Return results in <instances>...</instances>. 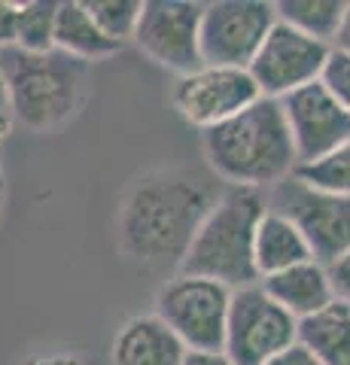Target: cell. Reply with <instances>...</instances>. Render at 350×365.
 I'll use <instances>...</instances> for the list:
<instances>
[{
	"instance_id": "obj_4",
	"label": "cell",
	"mask_w": 350,
	"mask_h": 365,
	"mask_svg": "<svg viewBox=\"0 0 350 365\" xmlns=\"http://www.w3.org/2000/svg\"><path fill=\"white\" fill-rule=\"evenodd\" d=\"M265 207L268 201L262 192L225 186L217 204L201 220L177 271L192 274V277L217 280L232 292L259 283L253 262V241Z\"/></svg>"
},
{
	"instance_id": "obj_23",
	"label": "cell",
	"mask_w": 350,
	"mask_h": 365,
	"mask_svg": "<svg viewBox=\"0 0 350 365\" xmlns=\"http://www.w3.org/2000/svg\"><path fill=\"white\" fill-rule=\"evenodd\" d=\"M19 0H0V49H13L19 31Z\"/></svg>"
},
{
	"instance_id": "obj_9",
	"label": "cell",
	"mask_w": 350,
	"mask_h": 365,
	"mask_svg": "<svg viewBox=\"0 0 350 365\" xmlns=\"http://www.w3.org/2000/svg\"><path fill=\"white\" fill-rule=\"evenodd\" d=\"M268 207L296 222L311 247L314 262H320L323 268H329L350 250V198L314 192L289 177L274 186Z\"/></svg>"
},
{
	"instance_id": "obj_5",
	"label": "cell",
	"mask_w": 350,
	"mask_h": 365,
	"mask_svg": "<svg viewBox=\"0 0 350 365\" xmlns=\"http://www.w3.org/2000/svg\"><path fill=\"white\" fill-rule=\"evenodd\" d=\"M232 289L207 277L174 274L155 295V317L186 350H222Z\"/></svg>"
},
{
	"instance_id": "obj_30",
	"label": "cell",
	"mask_w": 350,
	"mask_h": 365,
	"mask_svg": "<svg viewBox=\"0 0 350 365\" xmlns=\"http://www.w3.org/2000/svg\"><path fill=\"white\" fill-rule=\"evenodd\" d=\"M6 210V170H4V155H0V222H4Z\"/></svg>"
},
{
	"instance_id": "obj_11",
	"label": "cell",
	"mask_w": 350,
	"mask_h": 365,
	"mask_svg": "<svg viewBox=\"0 0 350 365\" xmlns=\"http://www.w3.org/2000/svg\"><path fill=\"white\" fill-rule=\"evenodd\" d=\"M262 98L253 83V76L241 67H207L201 64L198 71L186 76H177L171 88V107L177 116L207 131L217 125L238 116L241 110Z\"/></svg>"
},
{
	"instance_id": "obj_21",
	"label": "cell",
	"mask_w": 350,
	"mask_h": 365,
	"mask_svg": "<svg viewBox=\"0 0 350 365\" xmlns=\"http://www.w3.org/2000/svg\"><path fill=\"white\" fill-rule=\"evenodd\" d=\"M86 9L113 43L125 46L138 34L143 0H86Z\"/></svg>"
},
{
	"instance_id": "obj_17",
	"label": "cell",
	"mask_w": 350,
	"mask_h": 365,
	"mask_svg": "<svg viewBox=\"0 0 350 365\" xmlns=\"http://www.w3.org/2000/svg\"><path fill=\"white\" fill-rule=\"evenodd\" d=\"M296 344L320 365H350V304L335 299L323 311L299 319Z\"/></svg>"
},
{
	"instance_id": "obj_7",
	"label": "cell",
	"mask_w": 350,
	"mask_h": 365,
	"mask_svg": "<svg viewBox=\"0 0 350 365\" xmlns=\"http://www.w3.org/2000/svg\"><path fill=\"white\" fill-rule=\"evenodd\" d=\"M274 4L265 0H217L201 9V64L247 71L259 46L274 28Z\"/></svg>"
},
{
	"instance_id": "obj_22",
	"label": "cell",
	"mask_w": 350,
	"mask_h": 365,
	"mask_svg": "<svg viewBox=\"0 0 350 365\" xmlns=\"http://www.w3.org/2000/svg\"><path fill=\"white\" fill-rule=\"evenodd\" d=\"M320 83L329 95L350 113V52L344 49H332L329 58H326V67L320 73Z\"/></svg>"
},
{
	"instance_id": "obj_18",
	"label": "cell",
	"mask_w": 350,
	"mask_h": 365,
	"mask_svg": "<svg viewBox=\"0 0 350 365\" xmlns=\"http://www.w3.org/2000/svg\"><path fill=\"white\" fill-rule=\"evenodd\" d=\"M344 9L347 0H280V4H274L277 21L326 46L335 43L338 28L344 21Z\"/></svg>"
},
{
	"instance_id": "obj_19",
	"label": "cell",
	"mask_w": 350,
	"mask_h": 365,
	"mask_svg": "<svg viewBox=\"0 0 350 365\" xmlns=\"http://www.w3.org/2000/svg\"><path fill=\"white\" fill-rule=\"evenodd\" d=\"M292 180L314 192H326V195L350 198V140H344L338 150L314 158L308 165H299L292 170Z\"/></svg>"
},
{
	"instance_id": "obj_27",
	"label": "cell",
	"mask_w": 350,
	"mask_h": 365,
	"mask_svg": "<svg viewBox=\"0 0 350 365\" xmlns=\"http://www.w3.org/2000/svg\"><path fill=\"white\" fill-rule=\"evenodd\" d=\"M183 365H235L222 350H189Z\"/></svg>"
},
{
	"instance_id": "obj_16",
	"label": "cell",
	"mask_w": 350,
	"mask_h": 365,
	"mask_svg": "<svg viewBox=\"0 0 350 365\" xmlns=\"http://www.w3.org/2000/svg\"><path fill=\"white\" fill-rule=\"evenodd\" d=\"M55 49L71 55L76 61H104L122 52L119 43H113L104 31L88 16L86 0H61L55 13Z\"/></svg>"
},
{
	"instance_id": "obj_13",
	"label": "cell",
	"mask_w": 350,
	"mask_h": 365,
	"mask_svg": "<svg viewBox=\"0 0 350 365\" xmlns=\"http://www.w3.org/2000/svg\"><path fill=\"white\" fill-rule=\"evenodd\" d=\"M186 347L155 314H138L113 338V365H183Z\"/></svg>"
},
{
	"instance_id": "obj_6",
	"label": "cell",
	"mask_w": 350,
	"mask_h": 365,
	"mask_svg": "<svg viewBox=\"0 0 350 365\" xmlns=\"http://www.w3.org/2000/svg\"><path fill=\"white\" fill-rule=\"evenodd\" d=\"M296 338L299 319L271 299L262 283L232 292L222 353L235 365H262L277 353L289 350Z\"/></svg>"
},
{
	"instance_id": "obj_8",
	"label": "cell",
	"mask_w": 350,
	"mask_h": 365,
	"mask_svg": "<svg viewBox=\"0 0 350 365\" xmlns=\"http://www.w3.org/2000/svg\"><path fill=\"white\" fill-rule=\"evenodd\" d=\"M329 52L332 46L304 37V34L284 25V21H274V28L268 31V37L259 46L247 73L253 76L259 95L280 101L304 86L320 83Z\"/></svg>"
},
{
	"instance_id": "obj_26",
	"label": "cell",
	"mask_w": 350,
	"mask_h": 365,
	"mask_svg": "<svg viewBox=\"0 0 350 365\" xmlns=\"http://www.w3.org/2000/svg\"><path fill=\"white\" fill-rule=\"evenodd\" d=\"M262 365H320L317 359L311 356L304 347H299V344H292L289 350H284V353H277V356H271L268 362H262Z\"/></svg>"
},
{
	"instance_id": "obj_15",
	"label": "cell",
	"mask_w": 350,
	"mask_h": 365,
	"mask_svg": "<svg viewBox=\"0 0 350 365\" xmlns=\"http://www.w3.org/2000/svg\"><path fill=\"white\" fill-rule=\"evenodd\" d=\"M311 247L304 241V235L296 228V222L284 216L280 210L265 207L262 220L256 225V241H253V262L259 280L280 274L292 265L311 262Z\"/></svg>"
},
{
	"instance_id": "obj_24",
	"label": "cell",
	"mask_w": 350,
	"mask_h": 365,
	"mask_svg": "<svg viewBox=\"0 0 350 365\" xmlns=\"http://www.w3.org/2000/svg\"><path fill=\"white\" fill-rule=\"evenodd\" d=\"M326 274H329V283H332V292H335V299H341L350 304V250L341 256V259H335L329 268H326Z\"/></svg>"
},
{
	"instance_id": "obj_12",
	"label": "cell",
	"mask_w": 350,
	"mask_h": 365,
	"mask_svg": "<svg viewBox=\"0 0 350 365\" xmlns=\"http://www.w3.org/2000/svg\"><path fill=\"white\" fill-rule=\"evenodd\" d=\"M280 110L299 165H308L350 140V113L323 88V83H311L280 98Z\"/></svg>"
},
{
	"instance_id": "obj_28",
	"label": "cell",
	"mask_w": 350,
	"mask_h": 365,
	"mask_svg": "<svg viewBox=\"0 0 350 365\" xmlns=\"http://www.w3.org/2000/svg\"><path fill=\"white\" fill-rule=\"evenodd\" d=\"M16 128V119L9 113V98H6V86H4V76H0V143L6 140Z\"/></svg>"
},
{
	"instance_id": "obj_10",
	"label": "cell",
	"mask_w": 350,
	"mask_h": 365,
	"mask_svg": "<svg viewBox=\"0 0 350 365\" xmlns=\"http://www.w3.org/2000/svg\"><path fill=\"white\" fill-rule=\"evenodd\" d=\"M201 9H205V4H189V0H143L140 25L131 43L153 64L177 76L198 71Z\"/></svg>"
},
{
	"instance_id": "obj_25",
	"label": "cell",
	"mask_w": 350,
	"mask_h": 365,
	"mask_svg": "<svg viewBox=\"0 0 350 365\" xmlns=\"http://www.w3.org/2000/svg\"><path fill=\"white\" fill-rule=\"evenodd\" d=\"M28 365H95L92 359L80 350H55V353H43V356H34Z\"/></svg>"
},
{
	"instance_id": "obj_29",
	"label": "cell",
	"mask_w": 350,
	"mask_h": 365,
	"mask_svg": "<svg viewBox=\"0 0 350 365\" xmlns=\"http://www.w3.org/2000/svg\"><path fill=\"white\" fill-rule=\"evenodd\" d=\"M332 49L350 52V4H347V9H344V21H341V28H338V37H335V43H332Z\"/></svg>"
},
{
	"instance_id": "obj_2",
	"label": "cell",
	"mask_w": 350,
	"mask_h": 365,
	"mask_svg": "<svg viewBox=\"0 0 350 365\" xmlns=\"http://www.w3.org/2000/svg\"><path fill=\"white\" fill-rule=\"evenodd\" d=\"M205 153L217 180L238 189H274L296 170V150L280 101L259 98L238 116L201 131Z\"/></svg>"
},
{
	"instance_id": "obj_3",
	"label": "cell",
	"mask_w": 350,
	"mask_h": 365,
	"mask_svg": "<svg viewBox=\"0 0 350 365\" xmlns=\"http://www.w3.org/2000/svg\"><path fill=\"white\" fill-rule=\"evenodd\" d=\"M0 76L16 125L34 134H55L83 113L92 95V64L58 49L31 55L0 49Z\"/></svg>"
},
{
	"instance_id": "obj_20",
	"label": "cell",
	"mask_w": 350,
	"mask_h": 365,
	"mask_svg": "<svg viewBox=\"0 0 350 365\" xmlns=\"http://www.w3.org/2000/svg\"><path fill=\"white\" fill-rule=\"evenodd\" d=\"M55 13H58V0H21L13 49L31 52V55L52 52L55 49Z\"/></svg>"
},
{
	"instance_id": "obj_14",
	"label": "cell",
	"mask_w": 350,
	"mask_h": 365,
	"mask_svg": "<svg viewBox=\"0 0 350 365\" xmlns=\"http://www.w3.org/2000/svg\"><path fill=\"white\" fill-rule=\"evenodd\" d=\"M259 283H262V289L271 295V299L296 319L317 314L326 304L335 302L329 274H326V268L314 259L302 262V265H292L280 274H271V277H262Z\"/></svg>"
},
{
	"instance_id": "obj_1",
	"label": "cell",
	"mask_w": 350,
	"mask_h": 365,
	"mask_svg": "<svg viewBox=\"0 0 350 365\" xmlns=\"http://www.w3.org/2000/svg\"><path fill=\"white\" fill-rule=\"evenodd\" d=\"M220 192L192 168L174 165L138 174L116 210V250L122 259L140 268H180Z\"/></svg>"
}]
</instances>
